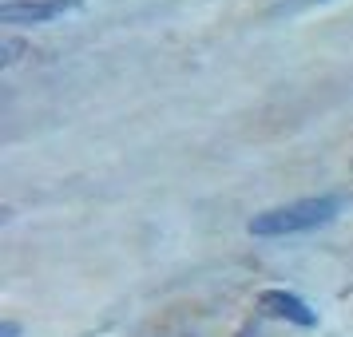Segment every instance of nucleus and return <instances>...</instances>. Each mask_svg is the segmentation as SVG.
I'll return each mask as SVG.
<instances>
[{
    "label": "nucleus",
    "mask_w": 353,
    "mask_h": 337,
    "mask_svg": "<svg viewBox=\"0 0 353 337\" xmlns=\"http://www.w3.org/2000/svg\"><path fill=\"white\" fill-rule=\"evenodd\" d=\"M76 8L80 0H8L0 4V24H48Z\"/></svg>",
    "instance_id": "f03ea898"
},
{
    "label": "nucleus",
    "mask_w": 353,
    "mask_h": 337,
    "mask_svg": "<svg viewBox=\"0 0 353 337\" xmlns=\"http://www.w3.org/2000/svg\"><path fill=\"white\" fill-rule=\"evenodd\" d=\"M0 337H17V325H12V321H4V329H0Z\"/></svg>",
    "instance_id": "39448f33"
},
{
    "label": "nucleus",
    "mask_w": 353,
    "mask_h": 337,
    "mask_svg": "<svg viewBox=\"0 0 353 337\" xmlns=\"http://www.w3.org/2000/svg\"><path fill=\"white\" fill-rule=\"evenodd\" d=\"M314 4H325V0H290L286 12H298V8H314Z\"/></svg>",
    "instance_id": "20e7f679"
},
{
    "label": "nucleus",
    "mask_w": 353,
    "mask_h": 337,
    "mask_svg": "<svg viewBox=\"0 0 353 337\" xmlns=\"http://www.w3.org/2000/svg\"><path fill=\"white\" fill-rule=\"evenodd\" d=\"M345 198L341 194H318V198H298V203H286V207L262 210L250 218V234L254 238H286V234H302V230H318V226H330L341 214Z\"/></svg>",
    "instance_id": "f257e3e1"
},
{
    "label": "nucleus",
    "mask_w": 353,
    "mask_h": 337,
    "mask_svg": "<svg viewBox=\"0 0 353 337\" xmlns=\"http://www.w3.org/2000/svg\"><path fill=\"white\" fill-rule=\"evenodd\" d=\"M258 309L270 314V318L294 321V325H302V329H310V325L318 321L314 309H310L298 294H286V289H262V294H258Z\"/></svg>",
    "instance_id": "7ed1b4c3"
}]
</instances>
